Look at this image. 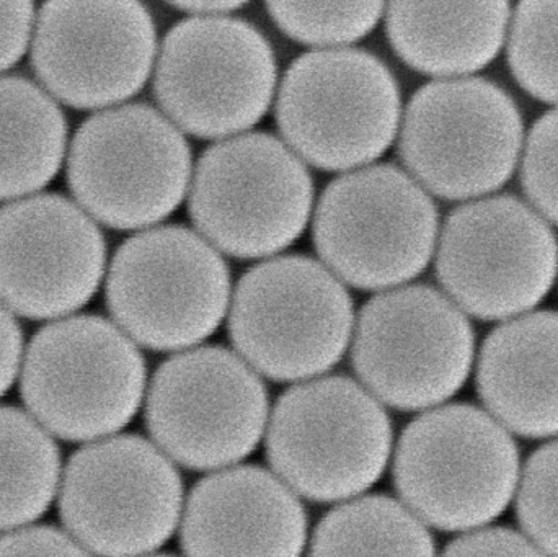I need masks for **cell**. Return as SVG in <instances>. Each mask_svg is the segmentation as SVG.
<instances>
[{"mask_svg": "<svg viewBox=\"0 0 558 557\" xmlns=\"http://www.w3.org/2000/svg\"><path fill=\"white\" fill-rule=\"evenodd\" d=\"M399 136L403 166L423 189L471 202L510 182L526 130L517 100L474 74L422 85L403 110Z\"/></svg>", "mask_w": 558, "mask_h": 557, "instance_id": "obj_1", "label": "cell"}, {"mask_svg": "<svg viewBox=\"0 0 558 557\" xmlns=\"http://www.w3.org/2000/svg\"><path fill=\"white\" fill-rule=\"evenodd\" d=\"M521 463L511 432L488 411L439 404L400 437L393 477L426 525L468 532L492 523L517 496Z\"/></svg>", "mask_w": 558, "mask_h": 557, "instance_id": "obj_2", "label": "cell"}, {"mask_svg": "<svg viewBox=\"0 0 558 557\" xmlns=\"http://www.w3.org/2000/svg\"><path fill=\"white\" fill-rule=\"evenodd\" d=\"M275 113L282 140L304 162L348 172L389 150L403 110L386 62L364 49L330 46L289 65Z\"/></svg>", "mask_w": 558, "mask_h": 557, "instance_id": "obj_3", "label": "cell"}, {"mask_svg": "<svg viewBox=\"0 0 558 557\" xmlns=\"http://www.w3.org/2000/svg\"><path fill=\"white\" fill-rule=\"evenodd\" d=\"M20 392L33 417L68 441H94L126 427L146 391L134 340L98 316H65L26 349Z\"/></svg>", "mask_w": 558, "mask_h": 557, "instance_id": "obj_4", "label": "cell"}, {"mask_svg": "<svg viewBox=\"0 0 558 557\" xmlns=\"http://www.w3.org/2000/svg\"><path fill=\"white\" fill-rule=\"evenodd\" d=\"M193 177L183 131L149 105H114L72 137L68 182L78 205L120 231L150 228L180 205Z\"/></svg>", "mask_w": 558, "mask_h": 557, "instance_id": "obj_5", "label": "cell"}, {"mask_svg": "<svg viewBox=\"0 0 558 557\" xmlns=\"http://www.w3.org/2000/svg\"><path fill=\"white\" fill-rule=\"evenodd\" d=\"M274 48L257 26L213 13L167 33L154 65L163 113L202 140H225L260 123L277 94Z\"/></svg>", "mask_w": 558, "mask_h": 557, "instance_id": "obj_6", "label": "cell"}, {"mask_svg": "<svg viewBox=\"0 0 558 557\" xmlns=\"http://www.w3.org/2000/svg\"><path fill=\"white\" fill-rule=\"evenodd\" d=\"M438 238L432 193L390 164L348 170L324 190L314 213L322 261L361 290L396 288L418 277Z\"/></svg>", "mask_w": 558, "mask_h": 557, "instance_id": "obj_7", "label": "cell"}, {"mask_svg": "<svg viewBox=\"0 0 558 557\" xmlns=\"http://www.w3.org/2000/svg\"><path fill=\"white\" fill-rule=\"evenodd\" d=\"M312 205L304 160L274 134L245 131L219 140L193 169V222L216 249L238 258L289 247L304 232Z\"/></svg>", "mask_w": 558, "mask_h": 557, "instance_id": "obj_8", "label": "cell"}, {"mask_svg": "<svg viewBox=\"0 0 558 557\" xmlns=\"http://www.w3.org/2000/svg\"><path fill=\"white\" fill-rule=\"evenodd\" d=\"M267 440L271 467L291 489L335 502L360 496L383 476L392 428L376 396L330 376L281 396Z\"/></svg>", "mask_w": 558, "mask_h": 557, "instance_id": "obj_9", "label": "cell"}, {"mask_svg": "<svg viewBox=\"0 0 558 557\" xmlns=\"http://www.w3.org/2000/svg\"><path fill=\"white\" fill-rule=\"evenodd\" d=\"M231 303L228 265L205 235L182 226L146 229L111 261L107 304L147 349L169 352L208 339Z\"/></svg>", "mask_w": 558, "mask_h": 557, "instance_id": "obj_10", "label": "cell"}, {"mask_svg": "<svg viewBox=\"0 0 558 557\" xmlns=\"http://www.w3.org/2000/svg\"><path fill=\"white\" fill-rule=\"evenodd\" d=\"M436 271L465 314L507 320L533 311L553 290L558 241L550 222L513 195H487L456 208L436 244Z\"/></svg>", "mask_w": 558, "mask_h": 557, "instance_id": "obj_11", "label": "cell"}, {"mask_svg": "<svg viewBox=\"0 0 558 557\" xmlns=\"http://www.w3.org/2000/svg\"><path fill=\"white\" fill-rule=\"evenodd\" d=\"M231 337L248 365L277 382L315 378L353 339V304L327 265L302 255L271 258L235 288Z\"/></svg>", "mask_w": 558, "mask_h": 557, "instance_id": "obj_12", "label": "cell"}, {"mask_svg": "<svg viewBox=\"0 0 558 557\" xmlns=\"http://www.w3.org/2000/svg\"><path fill=\"white\" fill-rule=\"evenodd\" d=\"M59 513L85 553L147 555L162 548L182 520V481L169 455L137 437L90 441L69 460Z\"/></svg>", "mask_w": 558, "mask_h": 557, "instance_id": "obj_13", "label": "cell"}, {"mask_svg": "<svg viewBox=\"0 0 558 557\" xmlns=\"http://www.w3.org/2000/svg\"><path fill=\"white\" fill-rule=\"evenodd\" d=\"M353 365L380 401L400 411L445 404L461 391L475 362L464 311L429 287H396L361 311Z\"/></svg>", "mask_w": 558, "mask_h": 557, "instance_id": "obj_14", "label": "cell"}, {"mask_svg": "<svg viewBox=\"0 0 558 557\" xmlns=\"http://www.w3.org/2000/svg\"><path fill=\"white\" fill-rule=\"evenodd\" d=\"M150 435L190 470H222L257 448L268 422L264 383L221 347L186 350L160 366L147 395Z\"/></svg>", "mask_w": 558, "mask_h": 557, "instance_id": "obj_15", "label": "cell"}, {"mask_svg": "<svg viewBox=\"0 0 558 557\" xmlns=\"http://www.w3.org/2000/svg\"><path fill=\"white\" fill-rule=\"evenodd\" d=\"M43 87L78 110L134 97L157 59V29L141 0H46L32 38Z\"/></svg>", "mask_w": 558, "mask_h": 557, "instance_id": "obj_16", "label": "cell"}, {"mask_svg": "<svg viewBox=\"0 0 558 557\" xmlns=\"http://www.w3.org/2000/svg\"><path fill=\"white\" fill-rule=\"evenodd\" d=\"M107 247L94 218L56 193L0 209V301L28 319H59L97 293Z\"/></svg>", "mask_w": 558, "mask_h": 557, "instance_id": "obj_17", "label": "cell"}, {"mask_svg": "<svg viewBox=\"0 0 558 557\" xmlns=\"http://www.w3.org/2000/svg\"><path fill=\"white\" fill-rule=\"evenodd\" d=\"M307 520L291 487L257 467L206 477L182 517L186 555H301Z\"/></svg>", "mask_w": 558, "mask_h": 557, "instance_id": "obj_18", "label": "cell"}, {"mask_svg": "<svg viewBox=\"0 0 558 557\" xmlns=\"http://www.w3.org/2000/svg\"><path fill=\"white\" fill-rule=\"evenodd\" d=\"M477 389L511 434L558 437V313L527 311L504 320L482 347Z\"/></svg>", "mask_w": 558, "mask_h": 557, "instance_id": "obj_19", "label": "cell"}, {"mask_svg": "<svg viewBox=\"0 0 558 557\" xmlns=\"http://www.w3.org/2000/svg\"><path fill=\"white\" fill-rule=\"evenodd\" d=\"M511 13V0H387V36L420 74L474 75L504 51Z\"/></svg>", "mask_w": 558, "mask_h": 557, "instance_id": "obj_20", "label": "cell"}, {"mask_svg": "<svg viewBox=\"0 0 558 557\" xmlns=\"http://www.w3.org/2000/svg\"><path fill=\"white\" fill-rule=\"evenodd\" d=\"M65 150L68 123L54 98L28 78L0 77V199L45 189Z\"/></svg>", "mask_w": 558, "mask_h": 557, "instance_id": "obj_21", "label": "cell"}, {"mask_svg": "<svg viewBox=\"0 0 558 557\" xmlns=\"http://www.w3.org/2000/svg\"><path fill=\"white\" fill-rule=\"evenodd\" d=\"M61 458L35 417L0 405V532L33 523L54 500Z\"/></svg>", "mask_w": 558, "mask_h": 557, "instance_id": "obj_22", "label": "cell"}, {"mask_svg": "<svg viewBox=\"0 0 558 557\" xmlns=\"http://www.w3.org/2000/svg\"><path fill=\"white\" fill-rule=\"evenodd\" d=\"M312 555H433L426 523L409 507L383 496L341 504L318 523Z\"/></svg>", "mask_w": 558, "mask_h": 557, "instance_id": "obj_23", "label": "cell"}, {"mask_svg": "<svg viewBox=\"0 0 558 557\" xmlns=\"http://www.w3.org/2000/svg\"><path fill=\"white\" fill-rule=\"evenodd\" d=\"M505 49L517 84L537 101L558 107V0H518Z\"/></svg>", "mask_w": 558, "mask_h": 557, "instance_id": "obj_24", "label": "cell"}, {"mask_svg": "<svg viewBox=\"0 0 558 557\" xmlns=\"http://www.w3.org/2000/svg\"><path fill=\"white\" fill-rule=\"evenodd\" d=\"M386 5L387 0H267L278 28L315 48L350 46L369 35Z\"/></svg>", "mask_w": 558, "mask_h": 557, "instance_id": "obj_25", "label": "cell"}, {"mask_svg": "<svg viewBox=\"0 0 558 557\" xmlns=\"http://www.w3.org/2000/svg\"><path fill=\"white\" fill-rule=\"evenodd\" d=\"M517 512L523 532L543 555L558 556V438L521 468Z\"/></svg>", "mask_w": 558, "mask_h": 557, "instance_id": "obj_26", "label": "cell"}, {"mask_svg": "<svg viewBox=\"0 0 558 557\" xmlns=\"http://www.w3.org/2000/svg\"><path fill=\"white\" fill-rule=\"evenodd\" d=\"M518 169L527 202L558 226V107L541 114L527 131Z\"/></svg>", "mask_w": 558, "mask_h": 557, "instance_id": "obj_27", "label": "cell"}, {"mask_svg": "<svg viewBox=\"0 0 558 557\" xmlns=\"http://www.w3.org/2000/svg\"><path fill=\"white\" fill-rule=\"evenodd\" d=\"M456 556H534L543 555L526 533L490 523L459 533L448 548Z\"/></svg>", "mask_w": 558, "mask_h": 557, "instance_id": "obj_28", "label": "cell"}, {"mask_svg": "<svg viewBox=\"0 0 558 557\" xmlns=\"http://www.w3.org/2000/svg\"><path fill=\"white\" fill-rule=\"evenodd\" d=\"M78 556L87 555L71 533L54 526L26 525L0 535V556Z\"/></svg>", "mask_w": 558, "mask_h": 557, "instance_id": "obj_29", "label": "cell"}, {"mask_svg": "<svg viewBox=\"0 0 558 557\" xmlns=\"http://www.w3.org/2000/svg\"><path fill=\"white\" fill-rule=\"evenodd\" d=\"M35 29L33 0H0V72L20 61L32 45Z\"/></svg>", "mask_w": 558, "mask_h": 557, "instance_id": "obj_30", "label": "cell"}, {"mask_svg": "<svg viewBox=\"0 0 558 557\" xmlns=\"http://www.w3.org/2000/svg\"><path fill=\"white\" fill-rule=\"evenodd\" d=\"M23 337L19 323L0 301V398L12 388L22 370Z\"/></svg>", "mask_w": 558, "mask_h": 557, "instance_id": "obj_31", "label": "cell"}, {"mask_svg": "<svg viewBox=\"0 0 558 557\" xmlns=\"http://www.w3.org/2000/svg\"><path fill=\"white\" fill-rule=\"evenodd\" d=\"M167 2L193 15H213V13H228L241 9L251 0H167Z\"/></svg>", "mask_w": 558, "mask_h": 557, "instance_id": "obj_32", "label": "cell"}]
</instances>
